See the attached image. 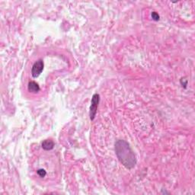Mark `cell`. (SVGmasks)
Returning a JSON list of instances; mask_svg holds the SVG:
<instances>
[{
    "mask_svg": "<svg viewBox=\"0 0 195 195\" xmlns=\"http://www.w3.org/2000/svg\"><path fill=\"white\" fill-rule=\"evenodd\" d=\"M115 153L117 159L126 169H131L136 166V156L126 141L119 140L115 143Z\"/></svg>",
    "mask_w": 195,
    "mask_h": 195,
    "instance_id": "1",
    "label": "cell"
},
{
    "mask_svg": "<svg viewBox=\"0 0 195 195\" xmlns=\"http://www.w3.org/2000/svg\"><path fill=\"white\" fill-rule=\"evenodd\" d=\"M99 101H100V96L99 94H94L91 102L90 111H89V116H90V120H93L96 116L98 106H99Z\"/></svg>",
    "mask_w": 195,
    "mask_h": 195,
    "instance_id": "2",
    "label": "cell"
},
{
    "mask_svg": "<svg viewBox=\"0 0 195 195\" xmlns=\"http://www.w3.org/2000/svg\"><path fill=\"white\" fill-rule=\"evenodd\" d=\"M44 61L42 59H38L37 62L34 63L31 68V75L34 78H37L41 74L42 71L44 70Z\"/></svg>",
    "mask_w": 195,
    "mask_h": 195,
    "instance_id": "3",
    "label": "cell"
},
{
    "mask_svg": "<svg viewBox=\"0 0 195 195\" xmlns=\"http://www.w3.org/2000/svg\"><path fill=\"white\" fill-rule=\"evenodd\" d=\"M28 89L30 92L32 93H38L40 91V86H38V84L37 82L34 81L29 82L28 86Z\"/></svg>",
    "mask_w": 195,
    "mask_h": 195,
    "instance_id": "4",
    "label": "cell"
},
{
    "mask_svg": "<svg viewBox=\"0 0 195 195\" xmlns=\"http://www.w3.org/2000/svg\"><path fill=\"white\" fill-rule=\"evenodd\" d=\"M41 146H42V148L44 150H47V151L48 150H51L54 147V143L51 140H45L43 141Z\"/></svg>",
    "mask_w": 195,
    "mask_h": 195,
    "instance_id": "5",
    "label": "cell"
},
{
    "mask_svg": "<svg viewBox=\"0 0 195 195\" xmlns=\"http://www.w3.org/2000/svg\"><path fill=\"white\" fill-rule=\"evenodd\" d=\"M37 173H38V175H39L41 178H44V177H45V175H47V172H46V171L44 170V169H38V171H37Z\"/></svg>",
    "mask_w": 195,
    "mask_h": 195,
    "instance_id": "6",
    "label": "cell"
},
{
    "mask_svg": "<svg viewBox=\"0 0 195 195\" xmlns=\"http://www.w3.org/2000/svg\"><path fill=\"white\" fill-rule=\"evenodd\" d=\"M151 15H152V18H153V19L154 21H159V14H158L157 12H153L151 14Z\"/></svg>",
    "mask_w": 195,
    "mask_h": 195,
    "instance_id": "7",
    "label": "cell"
}]
</instances>
